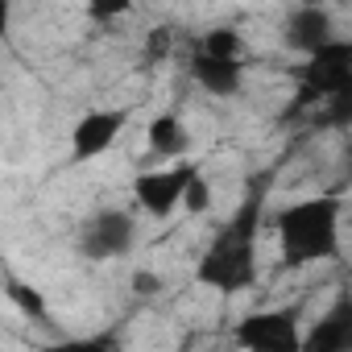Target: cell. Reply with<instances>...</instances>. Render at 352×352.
<instances>
[{"mask_svg": "<svg viewBox=\"0 0 352 352\" xmlns=\"http://www.w3.org/2000/svg\"><path fill=\"white\" fill-rule=\"evenodd\" d=\"M270 179L274 174H257L245 187L241 208L220 224V232L212 236V245L204 249L199 265H195V282L216 290V294H245L257 286V232L265 224V199H270Z\"/></svg>", "mask_w": 352, "mask_h": 352, "instance_id": "1", "label": "cell"}, {"mask_svg": "<svg viewBox=\"0 0 352 352\" xmlns=\"http://www.w3.org/2000/svg\"><path fill=\"white\" fill-rule=\"evenodd\" d=\"M265 224L278 232L282 270H302L311 261L340 257V199L336 195H315V199L286 204Z\"/></svg>", "mask_w": 352, "mask_h": 352, "instance_id": "2", "label": "cell"}, {"mask_svg": "<svg viewBox=\"0 0 352 352\" xmlns=\"http://www.w3.org/2000/svg\"><path fill=\"white\" fill-rule=\"evenodd\" d=\"M352 96V42L331 38L298 67V108Z\"/></svg>", "mask_w": 352, "mask_h": 352, "instance_id": "3", "label": "cell"}, {"mask_svg": "<svg viewBox=\"0 0 352 352\" xmlns=\"http://www.w3.org/2000/svg\"><path fill=\"white\" fill-rule=\"evenodd\" d=\"M133 241H137L133 216L120 212V208H100V212H91L79 224L75 249L87 261H116V257H129L133 253Z\"/></svg>", "mask_w": 352, "mask_h": 352, "instance_id": "4", "label": "cell"}, {"mask_svg": "<svg viewBox=\"0 0 352 352\" xmlns=\"http://www.w3.org/2000/svg\"><path fill=\"white\" fill-rule=\"evenodd\" d=\"M298 340H302L298 307L253 311L236 323V348L241 352H298Z\"/></svg>", "mask_w": 352, "mask_h": 352, "instance_id": "5", "label": "cell"}, {"mask_svg": "<svg viewBox=\"0 0 352 352\" xmlns=\"http://www.w3.org/2000/svg\"><path fill=\"white\" fill-rule=\"evenodd\" d=\"M195 174H204L199 162H174V166H166V170L145 166L137 179H133V199L141 204V212H149V216L162 220V216H170V212H179L183 191L191 187Z\"/></svg>", "mask_w": 352, "mask_h": 352, "instance_id": "6", "label": "cell"}, {"mask_svg": "<svg viewBox=\"0 0 352 352\" xmlns=\"http://www.w3.org/2000/svg\"><path fill=\"white\" fill-rule=\"evenodd\" d=\"M129 116H133L129 108H91L87 116H79L71 129V166H83V162L108 153L116 145V137L124 133Z\"/></svg>", "mask_w": 352, "mask_h": 352, "instance_id": "7", "label": "cell"}, {"mask_svg": "<svg viewBox=\"0 0 352 352\" xmlns=\"http://www.w3.org/2000/svg\"><path fill=\"white\" fill-rule=\"evenodd\" d=\"M298 352H352V298L344 290L336 294L331 311L302 331Z\"/></svg>", "mask_w": 352, "mask_h": 352, "instance_id": "8", "label": "cell"}, {"mask_svg": "<svg viewBox=\"0 0 352 352\" xmlns=\"http://www.w3.org/2000/svg\"><path fill=\"white\" fill-rule=\"evenodd\" d=\"M331 38H336L331 13L319 9V5H298V9H290L286 21H282V42H286L290 50H298L302 58H311V54H315L319 46H327Z\"/></svg>", "mask_w": 352, "mask_h": 352, "instance_id": "9", "label": "cell"}, {"mask_svg": "<svg viewBox=\"0 0 352 352\" xmlns=\"http://www.w3.org/2000/svg\"><path fill=\"white\" fill-rule=\"evenodd\" d=\"M191 79L208 91V96H241L245 87V63H224V58H208V54H191Z\"/></svg>", "mask_w": 352, "mask_h": 352, "instance_id": "10", "label": "cell"}, {"mask_svg": "<svg viewBox=\"0 0 352 352\" xmlns=\"http://www.w3.org/2000/svg\"><path fill=\"white\" fill-rule=\"evenodd\" d=\"M187 145H191V133H187V124L174 116V112H162V116L149 120V129H145L149 157H183Z\"/></svg>", "mask_w": 352, "mask_h": 352, "instance_id": "11", "label": "cell"}, {"mask_svg": "<svg viewBox=\"0 0 352 352\" xmlns=\"http://www.w3.org/2000/svg\"><path fill=\"white\" fill-rule=\"evenodd\" d=\"M5 298H9L25 319H34V323H46V319H50V307H46L42 290L30 286V282H21V278H13V274H5Z\"/></svg>", "mask_w": 352, "mask_h": 352, "instance_id": "12", "label": "cell"}, {"mask_svg": "<svg viewBox=\"0 0 352 352\" xmlns=\"http://www.w3.org/2000/svg\"><path fill=\"white\" fill-rule=\"evenodd\" d=\"M199 54H208V58H224V63H245V42H241V34L236 30H228V25H220V30H208L204 38H199V46H195Z\"/></svg>", "mask_w": 352, "mask_h": 352, "instance_id": "13", "label": "cell"}, {"mask_svg": "<svg viewBox=\"0 0 352 352\" xmlns=\"http://www.w3.org/2000/svg\"><path fill=\"white\" fill-rule=\"evenodd\" d=\"M179 208H187L191 216H204L212 208V183L204 179V174H195V179H191V187L183 191V204Z\"/></svg>", "mask_w": 352, "mask_h": 352, "instance_id": "14", "label": "cell"}, {"mask_svg": "<svg viewBox=\"0 0 352 352\" xmlns=\"http://www.w3.org/2000/svg\"><path fill=\"white\" fill-rule=\"evenodd\" d=\"M58 352H116L108 336H87V340H54Z\"/></svg>", "mask_w": 352, "mask_h": 352, "instance_id": "15", "label": "cell"}, {"mask_svg": "<svg viewBox=\"0 0 352 352\" xmlns=\"http://www.w3.org/2000/svg\"><path fill=\"white\" fill-rule=\"evenodd\" d=\"M133 5L129 0H104V5H87V17L91 21H112V17H124Z\"/></svg>", "mask_w": 352, "mask_h": 352, "instance_id": "16", "label": "cell"}, {"mask_svg": "<svg viewBox=\"0 0 352 352\" xmlns=\"http://www.w3.org/2000/svg\"><path fill=\"white\" fill-rule=\"evenodd\" d=\"M170 38H174V30H166V25H162V30H153V34L145 38V54H149V58H166Z\"/></svg>", "mask_w": 352, "mask_h": 352, "instance_id": "17", "label": "cell"}, {"mask_svg": "<svg viewBox=\"0 0 352 352\" xmlns=\"http://www.w3.org/2000/svg\"><path fill=\"white\" fill-rule=\"evenodd\" d=\"M157 290H162V278H157L153 270H137V274H133V294L149 298V294H157Z\"/></svg>", "mask_w": 352, "mask_h": 352, "instance_id": "18", "label": "cell"}, {"mask_svg": "<svg viewBox=\"0 0 352 352\" xmlns=\"http://www.w3.org/2000/svg\"><path fill=\"white\" fill-rule=\"evenodd\" d=\"M9 25H13V5H9V0H0V38L9 34Z\"/></svg>", "mask_w": 352, "mask_h": 352, "instance_id": "19", "label": "cell"}, {"mask_svg": "<svg viewBox=\"0 0 352 352\" xmlns=\"http://www.w3.org/2000/svg\"><path fill=\"white\" fill-rule=\"evenodd\" d=\"M38 352H58V344H46V348H38Z\"/></svg>", "mask_w": 352, "mask_h": 352, "instance_id": "20", "label": "cell"}]
</instances>
